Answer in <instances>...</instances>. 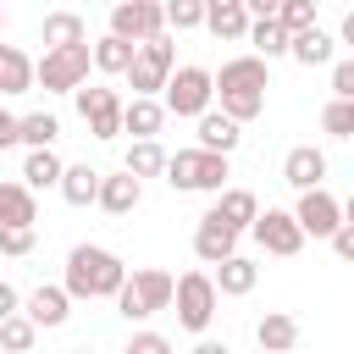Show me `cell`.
Returning a JSON list of instances; mask_svg holds the SVG:
<instances>
[{"mask_svg": "<svg viewBox=\"0 0 354 354\" xmlns=\"http://www.w3.org/2000/svg\"><path fill=\"white\" fill-rule=\"evenodd\" d=\"M160 105L166 116H199L205 105H216V88H210V66H171L166 83H160Z\"/></svg>", "mask_w": 354, "mask_h": 354, "instance_id": "cell-5", "label": "cell"}, {"mask_svg": "<svg viewBox=\"0 0 354 354\" xmlns=\"http://www.w3.org/2000/svg\"><path fill=\"white\" fill-rule=\"evenodd\" d=\"M0 254H11V260L33 254V227H0Z\"/></svg>", "mask_w": 354, "mask_h": 354, "instance_id": "cell-37", "label": "cell"}, {"mask_svg": "<svg viewBox=\"0 0 354 354\" xmlns=\"http://www.w3.org/2000/svg\"><path fill=\"white\" fill-rule=\"evenodd\" d=\"M105 6H111V0H105Z\"/></svg>", "mask_w": 354, "mask_h": 354, "instance_id": "cell-45", "label": "cell"}, {"mask_svg": "<svg viewBox=\"0 0 354 354\" xmlns=\"http://www.w3.org/2000/svg\"><path fill=\"white\" fill-rule=\"evenodd\" d=\"M210 282H216V293H227V299H243V293H254V282H260V266L249 260V254H221L216 260V271H210Z\"/></svg>", "mask_w": 354, "mask_h": 354, "instance_id": "cell-15", "label": "cell"}, {"mask_svg": "<svg viewBox=\"0 0 354 354\" xmlns=\"http://www.w3.org/2000/svg\"><path fill=\"white\" fill-rule=\"evenodd\" d=\"M122 277H127V266H122L111 249H100V243H72L61 288H66L72 299H111V293L122 288Z\"/></svg>", "mask_w": 354, "mask_h": 354, "instance_id": "cell-2", "label": "cell"}, {"mask_svg": "<svg viewBox=\"0 0 354 354\" xmlns=\"http://www.w3.org/2000/svg\"><path fill=\"white\" fill-rule=\"evenodd\" d=\"M111 33L127 44H144L155 33H166V11L160 0H111Z\"/></svg>", "mask_w": 354, "mask_h": 354, "instance_id": "cell-10", "label": "cell"}, {"mask_svg": "<svg viewBox=\"0 0 354 354\" xmlns=\"http://www.w3.org/2000/svg\"><path fill=\"white\" fill-rule=\"evenodd\" d=\"M210 88H216V100H221V111L232 116V122H254L260 111H266V88H271V61L266 55H232V61H221V72H210Z\"/></svg>", "mask_w": 354, "mask_h": 354, "instance_id": "cell-1", "label": "cell"}, {"mask_svg": "<svg viewBox=\"0 0 354 354\" xmlns=\"http://www.w3.org/2000/svg\"><path fill=\"white\" fill-rule=\"evenodd\" d=\"M39 221V199L28 183H0V227H33Z\"/></svg>", "mask_w": 354, "mask_h": 354, "instance_id": "cell-24", "label": "cell"}, {"mask_svg": "<svg viewBox=\"0 0 354 354\" xmlns=\"http://www.w3.org/2000/svg\"><path fill=\"white\" fill-rule=\"evenodd\" d=\"M343 216H348V210H343V199H337V194H326L321 183H315V188H299L293 221L304 227V238H326V232H332Z\"/></svg>", "mask_w": 354, "mask_h": 354, "instance_id": "cell-11", "label": "cell"}, {"mask_svg": "<svg viewBox=\"0 0 354 354\" xmlns=\"http://www.w3.org/2000/svg\"><path fill=\"white\" fill-rule=\"evenodd\" d=\"M210 210H216L221 221H232L238 232H249V221H254L260 199H254L249 188H227V183H221V188H216V205H210Z\"/></svg>", "mask_w": 354, "mask_h": 354, "instance_id": "cell-27", "label": "cell"}, {"mask_svg": "<svg viewBox=\"0 0 354 354\" xmlns=\"http://www.w3.org/2000/svg\"><path fill=\"white\" fill-rule=\"evenodd\" d=\"M288 55L299 61V66H326L332 55H337V39L315 22V28H299V33H288Z\"/></svg>", "mask_w": 354, "mask_h": 354, "instance_id": "cell-21", "label": "cell"}, {"mask_svg": "<svg viewBox=\"0 0 354 354\" xmlns=\"http://www.w3.org/2000/svg\"><path fill=\"white\" fill-rule=\"evenodd\" d=\"M199 28H210L221 44H243L249 11H243V0H205V22Z\"/></svg>", "mask_w": 354, "mask_h": 354, "instance_id": "cell-19", "label": "cell"}, {"mask_svg": "<svg viewBox=\"0 0 354 354\" xmlns=\"http://www.w3.org/2000/svg\"><path fill=\"white\" fill-rule=\"evenodd\" d=\"M160 11H166V28H177V33L205 22V0H160Z\"/></svg>", "mask_w": 354, "mask_h": 354, "instance_id": "cell-36", "label": "cell"}, {"mask_svg": "<svg viewBox=\"0 0 354 354\" xmlns=\"http://www.w3.org/2000/svg\"><path fill=\"white\" fill-rule=\"evenodd\" d=\"M238 238H243V232H238L232 221H221L216 210H205V216H199V227H194V254H199L205 266H216L221 254H232V249H238Z\"/></svg>", "mask_w": 354, "mask_h": 354, "instance_id": "cell-14", "label": "cell"}, {"mask_svg": "<svg viewBox=\"0 0 354 354\" xmlns=\"http://www.w3.org/2000/svg\"><path fill=\"white\" fill-rule=\"evenodd\" d=\"M254 343H260L266 354H288V348H299V321L282 315V310H266V315L254 321Z\"/></svg>", "mask_w": 354, "mask_h": 354, "instance_id": "cell-22", "label": "cell"}, {"mask_svg": "<svg viewBox=\"0 0 354 354\" xmlns=\"http://www.w3.org/2000/svg\"><path fill=\"white\" fill-rule=\"evenodd\" d=\"M227 160L232 155H221V149H205V144H194V149H177V155H166V183L177 188V194H216L232 171H227Z\"/></svg>", "mask_w": 354, "mask_h": 354, "instance_id": "cell-3", "label": "cell"}, {"mask_svg": "<svg viewBox=\"0 0 354 354\" xmlns=\"http://www.w3.org/2000/svg\"><path fill=\"white\" fill-rule=\"evenodd\" d=\"M277 22H282L288 33H299V28H315L321 11H315V0H277Z\"/></svg>", "mask_w": 354, "mask_h": 354, "instance_id": "cell-35", "label": "cell"}, {"mask_svg": "<svg viewBox=\"0 0 354 354\" xmlns=\"http://www.w3.org/2000/svg\"><path fill=\"white\" fill-rule=\"evenodd\" d=\"M166 127V105H160V94H133V100H122V133H133V138H155Z\"/></svg>", "mask_w": 354, "mask_h": 354, "instance_id": "cell-16", "label": "cell"}, {"mask_svg": "<svg viewBox=\"0 0 354 354\" xmlns=\"http://www.w3.org/2000/svg\"><path fill=\"white\" fill-rule=\"evenodd\" d=\"M122 166H127L138 183H144V177H160V171H166V149H160V138H133Z\"/></svg>", "mask_w": 354, "mask_h": 354, "instance_id": "cell-31", "label": "cell"}, {"mask_svg": "<svg viewBox=\"0 0 354 354\" xmlns=\"http://www.w3.org/2000/svg\"><path fill=\"white\" fill-rule=\"evenodd\" d=\"M72 100H77V116H83V127H88L94 138H116V133H122V94H116V88L83 77V83L72 88Z\"/></svg>", "mask_w": 354, "mask_h": 354, "instance_id": "cell-8", "label": "cell"}, {"mask_svg": "<svg viewBox=\"0 0 354 354\" xmlns=\"http://www.w3.org/2000/svg\"><path fill=\"white\" fill-rule=\"evenodd\" d=\"M326 238H332V254H337V260H354V221H348V216H343Z\"/></svg>", "mask_w": 354, "mask_h": 354, "instance_id": "cell-39", "label": "cell"}, {"mask_svg": "<svg viewBox=\"0 0 354 354\" xmlns=\"http://www.w3.org/2000/svg\"><path fill=\"white\" fill-rule=\"evenodd\" d=\"M39 39H44V50H55V44H88V22L77 11H44Z\"/></svg>", "mask_w": 354, "mask_h": 354, "instance_id": "cell-25", "label": "cell"}, {"mask_svg": "<svg viewBox=\"0 0 354 354\" xmlns=\"http://www.w3.org/2000/svg\"><path fill=\"white\" fill-rule=\"evenodd\" d=\"M127 348H133V354H166L171 343H166L160 332H133V343H127Z\"/></svg>", "mask_w": 354, "mask_h": 354, "instance_id": "cell-40", "label": "cell"}, {"mask_svg": "<svg viewBox=\"0 0 354 354\" xmlns=\"http://www.w3.org/2000/svg\"><path fill=\"white\" fill-rule=\"evenodd\" d=\"M321 127H326L332 138H354V100L332 94V100H326V111H321Z\"/></svg>", "mask_w": 354, "mask_h": 354, "instance_id": "cell-34", "label": "cell"}, {"mask_svg": "<svg viewBox=\"0 0 354 354\" xmlns=\"http://www.w3.org/2000/svg\"><path fill=\"white\" fill-rule=\"evenodd\" d=\"M138 199H144V183H138L127 166H122V171H100V194H94V205H100L105 216H133Z\"/></svg>", "mask_w": 354, "mask_h": 354, "instance_id": "cell-13", "label": "cell"}, {"mask_svg": "<svg viewBox=\"0 0 354 354\" xmlns=\"http://www.w3.org/2000/svg\"><path fill=\"white\" fill-rule=\"evenodd\" d=\"M326 66H332V94H343V100H354V61H337V55H332Z\"/></svg>", "mask_w": 354, "mask_h": 354, "instance_id": "cell-38", "label": "cell"}, {"mask_svg": "<svg viewBox=\"0 0 354 354\" xmlns=\"http://www.w3.org/2000/svg\"><path fill=\"white\" fill-rule=\"evenodd\" d=\"M0 343L22 354V348H33V343H39V326H33L22 310H11V315H0Z\"/></svg>", "mask_w": 354, "mask_h": 354, "instance_id": "cell-33", "label": "cell"}, {"mask_svg": "<svg viewBox=\"0 0 354 354\" xmlns=\"http://www.w3.org/2000/svg\"><path fill=\"white\" fill-rule=\"evenodd\" d=\"M127 293L138 299V310H144V315H160V310H171V277H166V271H155V266L133 271V277H127Z\"/></svg>", "mask_w": 354, "mask_h": 354, "instance_id": "cell-20", "label": "cell"}, {"mask_svg": "<svg viewBox=\"0 0 354 354\" xmlns=\"http://www.w3.org/2000/svg\"><path fill=\"white\" fill-rule=\"evenodd\" d=\"M249 17H277V0H243Z\"/></svg>", "mask_w": 354, "mask_h": 354, "instance_id": "cell-43", "label": "cell"}, {"mask_svg": "<svg viewBox=\"0 0 354 354\" xmlns=\"http://www.w3.org/2000/svg\"><path fill=\"white\" fill-rule=\"evenodd\" d=\"M282 183H288V188H315V183H326V155H321L315 144H293V149L282 155Z\"/></svg>", "mask_w": 354, "mask_h": 354, "instance_id": "cell-18", "label": "cell"}, {"mask_svg": "<svg viewBox=\"0 0 354 354\" xmlns=\"http://www.w3.org/2000/svg\"><path fill=\"white\" fill-rule=\"evenodd\" d=\"M0 149H17V116L0 105Z\"/></svg>", "mask_w": 354, "mask_h": 354, "instance_id": "cell-41", "label": "cell"}, {"mask_svg": "<svg viewBox=\"0 0 354 354\" xmlns=\"http://www.w3.org/2000/svg\"><path fill=\"white\" fill-rule=\"evenodd\" d=\"M177 66V50H171V39L166 33H155V39H144V44H133V61H127V88L133 94H160V83H166V72Z\"/></svg>", "mask_w": 354, "mask_h": 354, "instance_id": "cell-7", "label": "cell"}, {"mask_svg": "<svg viewBox=\"0 0 354 354\" xmlns=\"http://www.w3.org/2000/svg\"><path fill=\"white\" fill-rule=\"evenodd\" d=\"M22 315H28L39 332H55V326H66V315H72V293L55 288V282H39V288L22 299Z\"/></svg>", "mask_w": 354, "mask_h": 354, "instance_id": "cell-12", "label": "cell"}, {"mask_svg": "<svg viewBox=\"0 0 354 354\" xmlns=\"http://www.w3.org/2000/svg\"><path fill=\"white\" fill-rule=\"evenodd\" d=\"M0 33H6V6H0Z\"/></svg>", "mask_w": 354, "mask_h": 354, "instance_id": "cell-44", "label": "cell"}, {"mask_svg": "<svg viewBox=\"0 0 354 354\" xmlns=\"http://www.w3.org/2000/svg\"><path fill=\"white\" fill-rule=\"evenodd\" d=\"M243 39L254 44V55H266V61H277V55H288V28L277 22V17H249V28H243Z\"/></svg>", "mask_w": 354, "mask_h": 354, "instance_id": "cell-29", "label": "cell"}, {"mask_svg": "<svg viewBox=\"0 0 354 354\" xmlns=\"http://www.w3.org/2000/svg\"><path fill=\"white\" fill-rule=\"evenodd\" d=\"M127 61H133V44H127V39H116V33H105V39H94V44H88V66H94V72H105V77H122V72H127Z\"/></svg>", "mask_w": 354, "mask_h": 354, "instance_id": "cell-30", "label": "cell"}, {"mask_svg": "<svg viewBox=\"0 0 354 354\" xmlns=\"http://www.w3.org/2000/svg\"><path fill=\"white\" fill-rule=\"evenodd\" d=\"M61 166H66V160L55 155V144H33V149L22 155V183H28L33 194H39V188H55V183H61Z\"/></svg>", "mask_w": 354, "mask_h": 354, "instance_id": "cell-23", "label": "cell"}, {"mask_svg": "<svg viewBox=\"0 0 354 354\" xmlns=\"http://www.w3.org/2000/svg\"><path fill=\"white\" fill-rule=\"evenodd\" d=\"M11 310H22V293L11 282H0V315H11Z\"/></svg>", "mask_w": 354, "mask_h": 354, "instance_id": "cell-42", "label": "cell"}, {"mask_svg": "<svg viewBox=\"0 0 354 354\" xmlns=\"http://www.w3.org/2000/svg\"><path fill=\"white\" fill-rule=\"evenodd\" d=\"M88 77V44H55L44 50V61H33V88L44 94H72Z\"/></svg>", "mask_w": 354, "mask_h": 354, "instance_id": "cell-6", "label": "cell"}, {"mask_svg": "<svg viewBox=\"0 0 354 354\" xmlns=\"http://www.w3.org/2000/svg\"><path fill=\"white\" fill-rule=\"evenodd\" d=\"M28 88H33V55L0 44V94H28Z\"/></svg>", "mask_w": 354, "mask_h": 354, "instance_id": "cell-28", "label": "cell"}, {"mask_svg": "<svg viewBox=\"0 0 354 354\" xmlns=\"http://www.w3.org/2000/svg\"><path fill=\"white\" fill-rule=\"evenodd\" d=\"M249 232H254V243H260L266 254H277V260H293V254L304 249V227L293 221V210H277V205L254 210Z\"/></svg>", "mask_w": 354, "mask_h": 354, "instance_id": "cell-9", "label": "cell"}, {"mask_svg": "<svg viewBox=\"0 0 354 354\" xmlns=\"http://www.w3.org/2000/svg\"><path fill=\"white\" fill-rule=\"evenodd\" d=\"M216 282H210V271H183V277H171V304H177V326L183 332H194V337H205V326L216 321Z\"/></svg>", "mask_w": 354, "mask_h": 354, "instance_id": "cell-4", "label": "cell"}, {"mask_svg": "<svg viewBox=\"0 0 354 354\" xmlns=\"http://www.w3.org/2000/svg\"><path fill=\"white\" fill-rule=\"evenodd\" d=\"M61 138V122L50 116V111H28V116H17V144H55Z\"/></svg>", "mask_w": 354, "mask_h": 354, "instance_id": "cell-32", "label": "cell"}, {"mask_svg": "<svg viewBox=\"0 0 354 354\" xmlns=\"http://www.w3.org/2000/svg\"><path fill=\"white\" fill-rule=\"evenodd\" d=\"M55 194L66 199V205H94V194H100V171L88 166V160H77V166H61V183H55Z\"/></svg>", "mask_w": 354, "mask_h": 354, "instance_id": "cell-26", "label": "cell"}, {"mask_svg": "<svg viewBox=\"0 0 354 354\" xmlns=\"http://www.w3.org/2000/svg\"><path fill=\"white\" fill-rule=\"evenodd\" d=\"M194 127H199V144H205V149L232 155V149L243 144V122H232V116H227V111H216V105H205V111L194 116Z\"/></svg>", "mask_w": 354, "mask_h": 354, "instance_id": "cell-17", "label": "cell"}]
</instances>
